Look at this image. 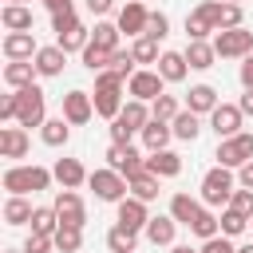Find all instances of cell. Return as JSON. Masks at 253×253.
<instances>
[{
    "label": "cell",
    "instance_id": "1",
    "mask_svg": "<svg viewBox=\"0 0 253 253\" xmlns=\"http://www.w3.org/2000/svg\"><path fill=\"white\" fill-rule=\"evenodd\" d=\"M123 75H115L111 67L107 71H99L95 75V115H103V119H119L123 115Z\"/></svg>",
    "mask_w": 253,
    "mask_h": 253
},
{
    "label": "cell",
    "instance_id": "2",
    "mask_svg": "<svg viewBox=\"0 0 253 253\" xmlns=\"http://www.w3.org/2000/svg\"><path fill=\"white\" fill-rule=\"evenodd\" d=\"M51 178L55 174L43 170V166H8L4 170V190L12 198H24V194H36V190H47Z\"/></svg>",
    "mask_w": 253,
    "mask_h": 253
},
{
    "label": "cell",
    "instance_id": "3",
    "mask_svg": "<svg viewBox=\"0 0 253 253\" xmlns=\"http://www.w3.org/2000/svg\"><path fill=\"white\" fill-rule=\"evenodd\" d=\"M47 103H43V91L32 83V87H24V91H16V126H24V130H32V126H43L47 123Z\"/></svg>",
    "mask_w": 253,
    "mask_h": 253
},
{
    "label": "cell",
    "instance_id": "4",
    "mask_svg": "<svg viewBox=\"0 0 253 253\" xmlns=\"http://www.w3.org/2000/svg\"><path fill=\"white\" fill-rule=\"evenodd\" d=\"M202 206H229L233 198V170L229 166H213L206 178H202Z\"/></svg>",
    "mask_w": 253,
    "mask_h": 253
},
{
    "label": "cell",
    "instance_id": "5",
    "mask_svg": "<svg viewBox=\"0 0 253 253\" xmlns=\"http://www.w3.org/2000/svg\"><path fill=\"white\" fill-rule=\"evenodd\" d=\"M213 51H217V59H245V55H253V32L249 28L213 32Z\"/></svg>",
    "mask_w": 253,
    "mask_h": 253
},
{
    "label": "cell",
    "instance_id": "6",
    "mask_svg": "<svg viewBox=\"0 0 253 253\" xmlns=\"http://www.w3.org/2000/svg\"><path fill=\"white\" fill-rule=\"evenodd\" d=\"M245 162H253V134L241 130L233 138H221L217 142V166H229V170H241Z\"/></svg>",
    "mask_w": 253,
    "mask_h": 253
},
{
    "label": "cell",
    "instance_id": "7",
    "mask_svg": "<svg viewBox=\"0 0 253 253\" xmlns=\"http://www.w3.org/2000/svg\"><path fill=\"white\" fill-rule=\"evenodd\" d=\"M198 12L213 24V32H229V28H245L241 20H245V12H241V4H225V0H202L198 4Z\"/></svg>",
    "mask_w": 253,
    "mask_h": 253
},
{
    "label": "cell",
    "instance_id": "8",
    "mask_svg": "<svg viewBox=\"0 0 253 253\" xmlns=\"http://www.w3.org/2000/svg\"><path fill=\"white\" fill-rule=\"evenodd\" d=\"M87 186L95 190V198H99V202H115V206H119V202L130 194L126 178H123L119 170H111V166H107V170H95V174L87 178Z\"/></svg>",
    "mask_w": 253,
    "mask_h": 253
},
{
    "label": "cell",
    "instance_id": "9",
    "mask_svg": "<svg viewBox=\"0 0 253 253\" xmlns=\"http://www.w3.org/2000/svg\"><path fill=\"white\" fill-rule=\"evenodd\" d=\"M162 87H166V79H162L158 71H146V67H138V71L130 75V83H126L130 99H142V103H154L158 95H166Z\"/></svg>",
    "mask_w": 253,
    "mask_h": 253
},
{
    "label": "cell",
    "instance_id": "10",
    "mask_svg": "<svg viewBox=\"0 0 253 253\" xmlns=\"http://www.w3.org/2000/svg\"><path fill=\"white\" fill-rule=\"evenodd\" d=\"M107 166L119 170L123 178H134V174L146 170V158H142L134 146H115V142H111V146H107Z\"/></svg>",
    "mask_w": 253,
    "mask_h": 253
},
{
    "label": "cell",
    "instance_id": "11",
    "mask_svg": "<svg viewBox=\"0 0 253 253\" xmlns=\"http://www.w3.org/2000/svg\"><path fill=\"white\" fill-rule=\"evenodd\" d=\"M55 213H59V225H75V229L87 225V206H83V198L75 190H59L55 194Z\"/></svg>",
    "mask_w": 253,
    "mask_h": 253
},
{
    "label": "cell",
    "instance_id": "12",
    "mask_svg": "<svg viewBox=\"0 0 253 253\" xmlns=\"http://www.w3.org/2000/svg\"><path fill=\"white\" fill-rule=\"evenodd\" d=\"M146 20H150V12H146V4L142 0H130V4H123L119 8V32L123 36H130V40H138V36H146Z\"/></svg>",
    "mask_w": 253,
    "mask_h": 253
},
{
    "label": "cell",
    "instance_id": "13",
    "mask_svg": "<svg viewBox=\"0 0 253 253\" xmlns=\"http://www.w3.org/2000/svg\"><path fill=\"white\" fill-rule=\"evenodd\" d=\"M241 107L237 103H217L213 107V115H210V126H213V134L217 138H233V134H241Z\"/></svg>",
    "mask_w": 253,
    "mask_h": 253
},
{
    "label": "cell",
    "instance_id": "14",
    "mask_svg": "<svg viewBox=\"0 0 253 253\" xmlns=\"http://www.w3.org/2000/svg\"><path fill=\"white\" fill-rule=\"evenodd\" d=\"M91 115H95V99H91L87 91H67V95H63V119H67L71 126L91 123Z\"/></svg>",
    "mask_w": 253,
    "mask_h": 253
},
{
    "label": "cell",
    "instance_id": "15",
    "mask_svg": "<svg viewBox=\"0 0 253 253\" xmlns=\"http://www.w3.org/2000/svg\"><path fill=\"white\" fill-rule=\"evenodd\" d=\"M51 174H55V182H59L63 190H79V186L91 178V174L83 170V162H79V158H55Z\"/></svg>",
    "mask_w": 253,
    "mask_h": 253
},
{
    "label": "cell",
    "instance_id": "16",
    "mask_svg": "<svg viewBox=\"0 0 253 253\" xmlns=\"http://www.w3.org/2000/svg\"><path fill=\"white\" fill-rule=\"evenodd\" d=\"M36 40H32V32H8L4 36V55H8V63H20V59H36Z\"/></svg>",
    "mask_w": 253,
    "mask_h": 253
},
{
    "label": "cell",
    "instance_id": "17",
    "mask_svg": "<svg viewBox=\"0 0 253 253\" xmlns=\"http://www.w3.org/2000/svg\"><path fill=\"white\" fill-rule=\"evenodd\" d=\"M146 221H150V213H146V202H138V198H130V194H126V198L119 202V225L138 233V229H146Z\"/></svg>",
    "mask_w": 253,
    "mask_h": 253
},
{
    "label": "cell",
    "instance_id": "18",
    "mask_svg": "<svg viewBox=\"0 0 253 253\" xmlns=\"http://www.w3.org/2000/svg\"><path fill=\"white\" fill-rule=\"evenodd\" d=\"M142 146H146V154H158V150H166L170 146V138H174V126L170 123H158V119H150L142 130Z\"/></svg>",
    "mask_w": 253,
    "mask_h": 253
},
{
    "label": "cell",
    "instance_id": "19",
    "mask_svg": "<svg viewBox=\"0 0 253 253\" xmlns=\"http://www.w3.org/2000/svg\"><path fill=\"white\" fill-rule=\"evenodd\" d=\"M32 63H36V71H40L43 79H51V75H59V71H63V63H67V51H63L59 43H51V47H40Z\"/></svg>",
    "mask_w": 253,
    "mask_h": 253
},
{
    "label": "cell",
    "instance_id": "20",
    "mask_svg": "<svg viewBox=\"0 0 253 253\" xmlns=\"http://www.w3.org/2000/svg\"><path fill=\"white\" fill-rule=\"evenodd\" d=\"M28 146H32V138H28L24 126H4V130H0V154H4V158H24Z\"/></svg>",
    "mask_w": 253,
    "mask_h": 253
},
{
    "label": "cell",
    "instance_id": "21",
    "mask_svg": "<svg viewBox=\"0 0 253 253\" xmlns=\"http://www.w3.org/2000/svg\"><path fill=\"white\" fill-rule=\"evenodd\" d=\"M146 241L150 245H174V233H178V221L170 217V213H158V217H150L146 221Z\"/></svg>",
    "mask_w": 253,
    "mask_h": 253
},
{
    "label": "cell",
    "instance_id": "22",
    "mask_svg": "<svg viewBox=\"0 0 253 253\" xmlns=\"http://www.w3.org/2000/svg\"><path fill=\"white\" fill-rule=\"evenodd\" d=\"M182 55H186V63H190L194 71H210V67H213V59H217V51H213V43H210V40H190Z\"/></svg>",
    "mask_w": 253,
    "mask_h": 253
},
{
    "label": "cell",
    "instance_id": "23",
    "mask_svg": "<svg viewBox=\"0 0 253 253\" xmlns=\"http://www.w3.org/2000/svg\"><path fill=\"white\" fill-rule=\"evenodd\" d=\"M146 170L154 178H178L182 174V158L174 150H158V154H146Z\"/></svg>",
    "mask_w": 253,
    "mask_h": 253
},
{
    "label": "cell",
    "instance_id": "24",
    "mask_svg": "<svg viewBox=\"0 0 253 253\" xmlns=\"http://www.w3.org/2000/svg\"><path fill=\"white\" fill-rule=\"evenodd\" d=\"M166 83H182L186 79V71H190V63H186V55L182 51H162V59H158V67H154Z\"/></svg>",
    "mask_w": 253,
    "mask_h": 253
},
{
    "label": "cell",
    "instance_id": "25",
    "mask_svg": "<svg viewBox=\"0 0 253 253\" xmlns=\"http://www.w3.org/2000/svg\"><path fill=\"white\" fill-rule=\"evenodd\" d=\"M213 107H217V91H213L210 83L190 87V95H186V111H194V115H213Z\"/></svg>",
    "mask_w": 253,
    "mask_h": 253
},
{
    "label": "cell",
    "instance_id": "26",
    "mask_svg": "<svg viewBox=\"0 0 253 253\" xmlns=\"http://www.w3.org/2000/svg\"><path fill=\"white\" fill-rule=\"evenodd\" d=\"M40 71H36V63L32 59H20V63H8L4 67V83L12 87V91H24V87H32V79H36Z\"/></svg>",
    "mask_w": 253,
    "mask_h": 253
},
{
    "label": "cell",
    "instance_id": "27",
    "mask_svg": "<svg viewBox=\"0 0 253 253\" xmlns=\"http://www.w3.org/2000/svg\"><path fill=\"white\" fill-rule=\"evenodd\" d=\"M198 213H202V198H190V194H174L170 198V217L178 225H190Z\"/></svg>",
    "mask_w": 253,
    "mask_h": 253
},
{
    "label": "cell",
    "instance_id": "28",
    "mask_svg": "<svg viewBox=\"0 0 253 253\" xmlns=\"http://www.w3.org/2000/svg\"><path fill=\"white\" fill-rule=\"evenodd\" d=\"M158 182H162V178H154L150 170H142V174L126 178V186H130V198H138V202H154V198H158Z\"/></svg>",
    "mask_w": 253,
    "mask_h": 253
},
{
    "label": "cell",
    "instance_id": "29",
    "mask_svg": "<svg viewBox=\"0 0 253 253\" xmlns=\"http://www.w3.org/2000/svg\"><path fill=\"white\" fill-rule=\"evenodd\" d=\"M0 20L8 32H32V8H24V4H4Z\"/></svg>",
    "mask_w": 253,
    "mask_h": 253
},
{
    "label": "cell",
    "instance_id": "30",
    "mask_svg": "<svg viewBox=\"0 0 253 253\" xmlns=\"http://www.w3.org/2000/svg\"><path fill=\"white\" fill-rule=\"evenodd\" d=\"M40 138L47 142V146H67V138H71V123L59 115V119H47L43 126H40Z\"/></svg>",
    "mask_w": 253,
    "mask_h": 253
},
{
    "label": "cell",
    "instance_id": "31",
    "mask_svg": "<svg viewBox=\"0 0 253 253\" xmlns=\"http://www.w3.org/2000/svg\"><path fill=\"white\" fill-rule=\"evenodd\" d=\"M119 24H107V20H99L95 28H91V43L95 47H103V51H119Z\"/></svg>",
    "mask_w": 253,
    "mask_h": 253
},
{
    "label": "cell",
    "instance_id": "32",
    "mask_svg": "<svg viewBox=\"0 0 253 253\" xmlns=\"http://www.w3.org/2000/svg\"><path fill=\"white\" fill-rule=\"evenodd\" d=\"M170 126H174V138H182V142H194V138L202 134V119H198L194 111H178V119H174Z\"/></svg>",
    "mask_w": 253,
    "mask_h": 253
},
{
    "label": "cell",
    "instance_id": "33",
    "mask_svg": "<svg viewBox=\"0 0 253 253\" xmlns=\"http://www.w3.org/2000/svg\"><path fill=\"white\" fill-rule=\"evenodd\" d=\"M55 229H59V213H55V206H36V213H32V233H47V237H55Z\"/></svg>",
    "mask_w": 253,
    "mask_h": 253
},
{
    "label": "cell",
    "instance_id": "34",
    "mask_svg": "<svg viewBox=\"0 0 253 253\" xmlns=\"http://www.w3.org/2000/svg\"><path fill=\"white\" fill-rule=\"evenodd\" d=\"M119 119H126V123H130L134 130H142V126H146V123H150L154 115H150V107H146L142 99H126V103H123V115H119Z\"/></svg>",
    "mask_w": 253,
    "mask_h": 253
},
{
    "label": "cell",
    "instance_id": "35",
    "mask_svg": "<svg viewBox=\"0 0 253 253\" xmlns=\"http://www.w3.org/2000/svg\"><path fill=\"white\" fill-rule=\"evenodd\" d=\"M134 245H138V233H134V229L115 225V229L107 233V249H111V253H134Z\"/></svg>",
    "mask_w": 253,
    "mask_h": 253
},
{
    "label": "cell",
    "instance_id": "36",
    "mask_svg": "<svg viewBox=\"0 0 253 253\" xmlns=\"http://www.w3.org/2000/svg\"><path fill=\"white\" fill-rule=\"evenodd\" d=\"M32 206H28V198H8L4 202V221L8 225H24V221H32Z\"/></svg>",
    "mask_w": 253,
    "mask_h": 253
},
{
    "label": "cell",
    "instance_id": "37",
    "mask_svg": "<svg viewBox=\"0 0 253 253\" xmlns=\"http://www.w3.org/2000/svg\"><path fill=\"white\" fill-rule=\"evenodd\" d=\"M111 55H115V51H103V47L87 43V47H83V67H87L91 75H99V71H107V67H111Z\"/></svg>",
    "mask_w": 253,
    "mask_h": 253
},
{
    "label": "cell",
    "instance_id": "38",
    "mask_svg": "<svg viewBox=\"0 0 253 253\" xmlns=\"http://www.w3.org/2000/svg\"><path fill=\"white\" fill-rule=\"evenodd\" d=\"M190 229H194V233H198L202 241H210V237H217V229H221V221H217V217L210 213V206H202V213H198V217L190 221Z\"/></svg>",
    "mask_w": 253,
    "mask_h": 253
},
{
    "label": "cell",
    "instance_id": "39",
    "mask_svg": "<svg viewBox=\"0 0 253 253\" xmlns=\"http://www.w3.org/2000/svg\"><path fill=\"white\" fill-rule=\"evenodd\" d=\"M79 245H83V229H75V225H59L55 229V249L59 253H79Z\"/></svg>",
    "mask_w": 253,
    "mask_h": 253
},
{
    "label": "cell",
    "instance_id": "40",
    "mask_svg": "<svg viewBox=\"0 0 253 253\" xmlns=\"http://www.w3.org/2000/svg\"><path fill=\"white\" fill-rule=\"evenodd\" d=\"M55 43H59L63 51H79V55H83V47L91 43V32H87V28L79 24L75 32H63V36H55Z\"/></svg>",
    "mask_w": 253,
    "mask_h": 253
},
{
    "label": "cell",
    "instance_id": "41",
    "mask_svg": "<svg viewBox=\"0 0 253 253\" xmlns=\"http://www.w3.org/2000/svg\"><path fill=\"white\" fill-rule=\"evenodd\" d=\"M130 55H134V63H158L162 55H158V43L150 40V36H138L134 43H130Z\"/></svg>",
    "mask_w": 253,
    "mask_h": 253
},
{
    "label": "cell",
    "instance_id": "42",
    "mask_svg": "<svg viewBox=\"0 0 253 253\" xmlns=\"http://www.w3.org/2000/svg\"><path fill=\"white\" fill-rule=\"evenodd\" d=\"M178 111H182V107H178V99H174V95H158V99L150 103V115H154L158 123H174V119H178Z\"/></svg>",
    "mask_w": 253,
    "mask_h": 253
},
{
    "label": "cell",
    "instance_id": "43",
    "mask_svg": "<svg viewBox=\"0 0 253 253\" xmlns=\"http://www.w3.org/2000/svg\"><path fill=\"white\" fill-rule=\"evenodd\" d=\"M79 28V12H75V4L71 8H59V12H51V32L55 36H63V32H75Z\"/></svg>",
    "mask_w": 253,
    "mask_h": 253
},
{
    "label": "cell",
    "instance_id": "44",
    "mask_svg": "<svg viewBox=\"0 0 253 253\" xmlns=\"http://www.w3.org/2000/svg\"><path fill=\"white\" fill-rule=\"evenodd\" d=\"M217 221H221V233H225V237H237V233H245V225H249V217H245V213H237V210H229V206L221 210V217H217Z\"/></svg>",
    "mask_w": 253,
    "mask_h": 253
},
{
    "label": "cell",
    "instance_id": "45",
    "mask_svg": "<svg viewBox=\"0 0 253 253\" xmlns=\"http://www.w3.org/2000/svg\"><path fill=\"white\" fill-rule=\"evenodd\" d=\"M210 32H213V24H210V20H206V16L194 8V12L186 16V36H190V40H206Z\"/></svg>",
    "mask_w": 253,
    "mask_h": 253
},
{
    "label": "cell",
    "instance_id": "46",
    "mask_svg": "<svg viewBox=\"0 0 253 253\" xmlns=\"http://www.w3.org/2000/svg\"><path fill=\"white\" fill-rule=\"evenodd\" d=\"M146 36H150L154 43L170 36V20H166V12H150V20H146Z\"/></svg>",
    "mask_w": 253,
    "mask_h": 253
},
{
    "label": "cell",
    "instance_id": "47",
    "mask_svg": "<svg viewBox=\"0 0 253 253\" xmlns=\"http://www.w3.org/2000/svg\"><path fill=\"white\" fill-rule=\"evenodd\" d=\"M134 134H138V130H134L126 119H111V142H115V146H130Z\"/></svg>",
    "mask_w": 253,
    "mask_h": 253
},
{
    "label": "cell",
    "instance_id": "48",
    "mask_svg": "<svg viewBox=\"0 0 253 253\" xmlns=\"http://www.w3.org/2000/svg\"><path fill=\"white\" fill-rule=\"evenodd\" d=\"M111 71L130 83V75H134V55H130V51H115V55H111Z\"/></svg>",
    "mask_w": 253,
    "mask_h": 253
},
{
    "label": "cell",
    "instance_id": "49",
    "mask_svg": "<svg viewBox=\"0 0 253 253\" xmlns=\"http://www.w3.org/2000/svg\"><path fill=\"white\" fill-rule=\"evenodd\" d=\"M229 210H237V213H245L249 221H253V190H233V198H229Z\"/></svg>",
    "mask_w": 253,
    "mask_h": 253
},
{
    "label": "cell",
    "instance_id": "50",
    "mask_svg": "<svg viewBox=\"0 0 253 253\" xmlns=\"http://www.w3.org/2000/svg\"><path fill=\"white\" fill-rule=\"evenodd\" d=\"M55 249V237H47V233H28V241H24V253H51Z\"/></svg>",
    "mask_w": 253,
    "mask_h": 253
},
{
    "label": "cell",
    "instance_id": "51",
    "mask_svg": "<svg viewBox=\"0 0 253 253\" xmlns=\"http://www.w3.org/2000/svg\"><path fill=\"white\" fill-rule=\"evenodd\" d=\"M202 253H237V245L225 237V233H217V237H210V241H202Z\"/></svg>",
    "mask_w": 253,
    "mask_h": 253
},
{
    "label": "cell",
    "instance_id": "52",
    "mask_svg": "<svg viewBox=\"0 0 253 253\" xmlns=\"http://www.w3.org/2000/svg\"><path fill=\"white\" fill-rule=\"evenodd\" d=\"M237 75H241V87H245V91H253V55H245V59H241V71H237Z\"/></svg>",
    "mask_w": 253,
    "mask_h": 253
},
{
    "label": "cell",
    "instance_id": "53",
    "mask_svg": "<svg viewBox=\"0 0 253 253\" xmlns=\"http://www.w3.org/2000/svg\"><path fill=\"white\" fill-rule=\"evenodd\" d=\"M0 119H16V91L0 99Z\"/></svg>",
    "mask_w": 253,
    "mask_h": 253
},
{
    "label": "cell",
    "instance_id": "54",
    "mask_svg": "<svg viewBox=\"0 0 253 253\" xmlns=\"http://www.w3.org/2000/svg\"><path fill=\"white\" fill-rule=\"evenodd\" d=\"M87 8H91L95 16H107V12L115 8V0H87Z\"/></svg>",
    "mask_w": 253,
    "mask_h": 253
},
{
    "label": "cell",
    "instance_id": "55",
    "mask_svg": "<svg viewBox=\"0 0 253 253\" xmlns=\"http://www.w3.org/2000/svg\"><path fill=\"white\" fill-rule=\"evenodd\" d=\"M237 182H241L245 190H253V162H245V166L237 170Z\"/></svg>",
    "mask_w": 253,
    "mask_h": 253
},
{
    "label": "cell",
    "instance_id": "56",
    "mask_svg": "<svg viewBox=\"0 0 253 253\" xmlns=\"http://www.w3.org/2000/svg\"><path fill=\"white\" fill-rule=\"evenodd\" d=\"M237 107H241V115H253V91H245V95L237 99Z\"/></svg>",
    "mask_w": 253,
    "mask_h": 253
},
{
    "label": "cell",
    "instance_id": "57",
    "mask_svg": "<svg viewBox=\"0 0 253 253\" xmlns=\"http://www.w3.org/2000/svg\"><path fill=\"white\" fill-rule=\"evenodd\" d=\"M43 4H47L51 12H59V8H71V0H43Z\"/></svg>",
    "mask_w": 253,
    "mask_h": 253
},
{
    "label": "cell",
    "instance_id": "58",
    "mask_svg": "<svg viewBox=\"0 0 253 253\" xmlns=\"http://www.w3.org/2000/svg\"><path fill=\"white\" fill-rule=\"evenodd\" d=\"M170 253H202V249H190V245H170Z\"/></svg>",
    "mask_w": 253,
    "mask_h": 253
},
{
    "label": "cell",
    "instance_id": "59",
    "mask_svg": "<svg viewBox=\"0 0 253 253\" xmlns=\"http://www.w3.org/2000/svg\"><path fill=\"white\" fill-rule=\"evenodd\" d=\"M237 253H253V241H245V245H237Z\"/></svg>",
    "mask_w": 253,
    "mask_h": 253
},
{
    "label": "cell",
    "instance_id": "60",
    "mask_svg": "<svg viewBox=\"0 0 253 253\" xmlns=\"http://www.w3.org/2000/svg\"><path fill=\"white\" fill-rule=\"evenodd\" d=\"M4 253H24V249H4Z\"/></svg>",
    "mask_w": 253,
    "mask_h": 253
},
{
    "label": "cell",
    "instance_id": "61",
    "mask_svg": "<svg viewBox=\"0 0 253 253\" xmlns=\"http://www.w3.org/2000/svg\"><path fill=\"white\" fill-rule=\"evenodd\" d=\"M225 4H241V0H225Z\"/></svg>",
    "mask_w": 253,
    "mask_h": 253
},
{
    "label": "cell",
    "instance_id": "62",
    "mask_svg": "<svg viewBox=\"0 0 253 253\" xmlns=\"http://www.w3.org/2000/svg\"><path fill=\"white\" fill-rule=\"evenodd\" d=\"M8 4H24V0H8Z\"/></svg>",
    "mask_w": 253,
    "mask_h": 253
},
{
    "label": "cell",
    "instance_id": "63",
    "mask_svg": "<svg viewBox=\"0 0 253 253\" xmlns=\"http://www.w3.org/2000/svg\"><path fill=\"white\" fill-rule=\"evenodd\" d=\"M249 225H253V221H249Z\"/></svg>",
    "mask_w": 253,
    "mask_h": 253
}]
</instances>
